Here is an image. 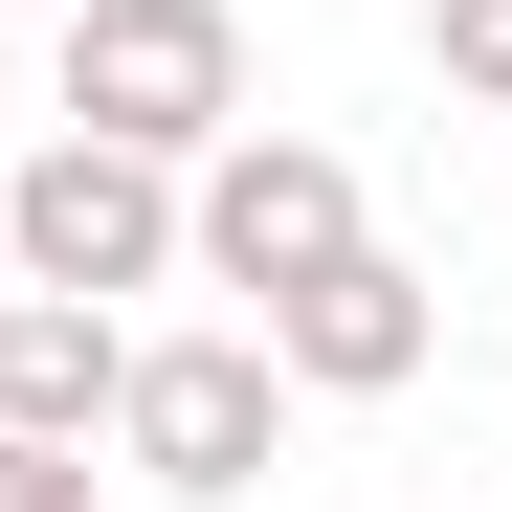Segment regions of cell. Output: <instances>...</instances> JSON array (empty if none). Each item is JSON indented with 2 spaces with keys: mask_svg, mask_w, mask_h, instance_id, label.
<instances>
[{
  "mask_svg": "<svg viewBox=\"0 0 512 512\" xmlns=\"http://www.w3.org/2000/svg\"><path fill=\"white\" fill-rule=\"evenodd\" d=\"M112 446H134V490L245 512V490L290 468V357H268V334H134V379H112Z\"/></svg>",
  "mask_w": 512,
  "mask_h": 512,
  "instance_id": "7a4b0ae2",
  "label": "cell"
},
{
  "mask_svg": "<svg viewBox=\"0 0 512 512\" xmlns=\"http://www.w3.org/2000/svg\"><path fill=\"white\" fill-rule=\"evenodd\" d=\"M0 290H179V156H134V134H45V156H0Z\"/></svg>",
  "mask_w": 512,
  "mask_h": 512,
  "instance_id": "6da1fadb",
  "label": "cell"
},
{
  "mask_svg": "<svg viewBox=\"0 0 512 512\" xmlns=\"http://www.w3.org/2000/svg\"><path fill=\"white\" fill-rule=\"evenodd\" d=\"M245 334H268V357H290V401H401L423 357H446V290H423L401 245L357 223V245H334V268H290V290L245 312Z\"/></svg>",
  "mask_w": 512,
  "mask_h": 512,
  "instance_id": "5b68a950",
  "label": "cell"
},
{
  "mask_svg": "<svg viewBox=\"0 0 512 512\" xmlns=\"http://www.w3.org/2000/svg\"><path fill=\"white\" fill-rule=\"evenodd\" d=\"M23 23H67V0H23Z\"/></svg>",
  "mask_w": 512,
  "mask_h": 512,
  "instance_id": "9c48e42d",
  "label": "cell"
},
{
  "mask_svg": "<svg viewBox=\"0 0 512 512\" xmlns=\"http://www.w3.org/2000/svg\"><path fill=\"white\" fill-rule=\"evenodd\" d=\"M67 134H134V156H201L245 134V23L223 0H67Z\"/></svg>",
  "mask_w": 512,
  "mask_h": 512,
  "instance_id": "3957f363",
  "label": "cell"
},
{
  "mask_svg": "<svg viewBox=\"0 0 512 512\" xmlns=\"http://www.w3.org/2000/svg\"><path fill=\"white\" fill-rule=\"evenodd\" d=\"M334 245H357V156H334V134H268V112H245V134L179 156V268L201 290L268 312L290 268H334Z\"/></svg>",
  "mask_w": 512,
  "mask_h": 512,
  "instance_id": "277c9868",
  "label": "cell"
},
{
  "mask_svg": "<svg viewBox=\"0 0 512 512\" xmlns=\"http://www.w3.org/2000/svg\"><path fill=\"white\" fill-rule=\"evenodd\" d=\"M0 512H112V490H90V446H23L0 423Z\"/></svg>",
  "mask_w": 512,
  "mask_h": 512,
  "instance_id": "ba28073f",
  "label": "cell"
},
{
  "mask_svg": "<svg viewBox=\"0 0 512 512\" xmlns=\"http://www.w3.org/2000/svg\"><path fill=\"white\" fill-rule=\"evenodd\" d=\"M112 379H134V334L90 290H0V423H23V446H90Z\"/></svg>",
  "mask_w": 512,
  "mask_h": 512,
  "instance_id": "8992f818",
  "label": "cell"
},
{
  "mask_svg": "<svg viewBox=\"0 0 512 512\" xmlns=\"http://www.w3.org/2000/svg\"><path fill=\"white\" fill-rule=\"evenodd\" d=\"M423 45H446V90H468V112H512V0H446Z\"/></svg>",
  "mask_w": 512,
  "mask_h": 512,
  "instance_id": "52a82bcc",
  "label": "cell"
}]
</instances>
